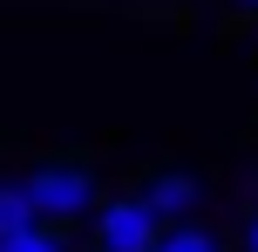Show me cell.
Masks as SVG:
<instances>
[{
  "label": "cell",
  "mask_w": 258,
  "mask_h": 252,
  "mask_svg": "<svg viewBox=\"0 0 258 252\" xmlns=\"http://www.w3.org/2000/svg\"><path fill=\"white\" fill-rule=\"evenodd\" d=\"M21 184H27V198H34V218H54V225L89 218L95 205H102L95 171H89V164H75V157H48V164H34Z\"/></svg>",
  "instance_id": "cell-1"
},
{
  "label": "cell",
  "mask_w": 258,
  "mask_h": 252,
  "mask_svg": "<svg viewBox=\"0 0 258 252\" xmlns=\"http://www.w3.org/2000/svg\"><path fill=\"white\" fill-rule=\"evenodd\" d=\"M163 218L150 212V198H109L95 205V252H156Z\"/></svg>",
  "instance_id": "cell-2"
},
{
  "label": "cell",
  "mask_w": 258,
  "mask_h": 252,
  "mask_svg": "<svg viewBox=\"0 0 258 252\" xmlns=\"http://www.w3.org/2000/svg\"><path fill=\"white\" fill-rule=\"evenodd\" d=\"M143 198H150V212H156V218L170 225V218H190V212H197L204 184H197L190 171H156L150 184H143Z\"/></svg>",
  "instance_id": "cell-3"
},
{
  "label": "cell",
  "mask_w": 258,
  "mask_h": 252,
  "mask_svg": "<svg viewBox=\"0 0 258 252\" xmlns=\"http://www.w3.org/2000/svg\"><path fill=\"white\" fill-rule=\"evenodd\" d=\"M0 252H68V232L54 225V218H34V225L7 232V239H0Z\"/></svg>",
  "instance_id": "cell-4"
},
{
  "label": "cell",
  "mask_w": 258,
  "mask_h": 252,
  "mask_svg": "<svg viewBox=\"0 0 258 252\" xmlns=\"http://www.w3.org/2000/svg\"><path fill=\"white\" fill-rule=\"evenodd\" d=\"M156 252H224V245H218V232L190 225V218H170L163 239H156Z\"/></svg>",
  "instance_id": "cell-5"
},
{
  "label": "cell",
  "mask_w": 258,
  "mask_h": 252,
  "mask_svg": "<svg viewBox=\"0 0 258 252\" xmlns=\"http://www.w3.org/2000/svg\"><path fill=\"white\" fill-rule=\"evenodd\" d=\"M21 225H34V198H27V184H0V239Z\"/></svg>",
  "instance_id": "cell-6"
},
{
  "label": "cell",
  "mask_w": 258,
  "mask_h": 252,
  "mask_svg": "<svg viewBox=\"0 0 258 252\" xmlns=\"http://www.w3.org/2000/svg\"><path fill=\"white\" fill-rule=\"evenodd\" d=\"M245 252H258V212H251V225H245Z\"/></svg>",
  "instance_id": "cell-7"
},
{
  "label": "cell",
  "mask_w": 258,
  "mask_h": 252,
  "mask_svg": "<svg viewBox=\"0 0 258 252\" xmlns=\"http://www.w3.org/2000/svg\"><path fill=\"white\" fill-rule=\"evenodd\" d=\"M238 7H251V14H258V0H238Z\"/></svg>",
  "instance_id": "cell-8"
}]
</instances>
